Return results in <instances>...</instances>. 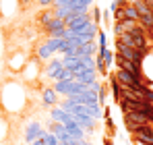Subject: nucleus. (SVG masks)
<instances>
[{
    "label": "nucleus",
    "mask_w": 153,
    "mask_h": 145,
    "mask_svg": "<svg viewBox=\"0 0 153 145\" xmlns=\"http://www.w3.org/2000/svg\"><path fill=\"white\" fill-rule=\"evenodd\" d=\"M75 81L85 83V85H91V83L97 81V72L93 71V69H85V71H81V72H76V75H75Z\"/></svg>",
    "instance_id": "obj_5"
},
{
    "label": "nucleus",
    "mask_w": 153,
    "mask_h": 145,
    "mask_svg": "<svg viewBox=\"0 0 153 145\" xmlns=\"http://www.w3.org/2000/svg\"><path fill=\"white\" fill-rule=\"evenodd\" d=\"M71 0H54V8H60V6H66Z\"/></svg>",
    "instance_id": "obj_22"
},
{
    "label": "nucleus",
    "mask_w": 153,
    "mask_h": 145,
    "mask_svg": "<svg viewBox=\"0 0 153 145\" xmlns=\"http://www.w3.org/2000/svg\"><path fill=\"white\" fill-rule=\"evenodd\" d=\"M114 33H116V35H122V33H124V23H122V21H116V25H114Z\"/></svg>",
    "instance_id": "obj_19"
},
{
    "label": "nucleus",
    "mask_w": 153,
    "mask_h": 145,
    "mask_svg": "<svg viewBox=\"0 0 153 145\" xmlns=\"http://www.w3.org/2000/svg\"><path fill=\"white\" fill-rule=\"evenodd\" d=\"M124 122H130V124H151V118L145 112H126Z\"/></svg>",
    "instance_id": "obj_4"
},
{
    "label": "nucleus",
    "mask_w": 153,
    "mask_h": 145,
    "mask_svg": "<svg viewBox=\"0 0 153 145\" xmlns=\"http://www.w3.org/2000/svg\"><path fill=\"white\" fill-rule=\"evenodd\" d=\"M100 58H103L105 67H112V62H114V54L108 48H100Z\"/></svg>",
    "instance_id": "obj_15"
},
{
    "label": "nucleus",
    "mask_w": 153,
    "mask_h": 145,
    "mask_svg": "<svg viewBox=\"0 0 153 145\" xmlns=\"http://www.w3.org/2000/svg\"><path fill=\"white\" fill-rule=\"evenodd\" d=\"M37 139H42V124H39V122H31V124L27 126L25 141L27 143H33V141H37Z\"/></svg>",
    "instance_id": "obj_7"
},
{
    "label": "nucleus",
    "mask_w": 153,
    "mask_h": 145,
    "mask_svg": "<svg viewBox=\"0 0 153 145\" xmlns=\"http://www.w3.org/2000/svg\"><path fill=\"white\" fill-rule=\"evenodd\" d=\"M110 87H112V93H114V99L116 102H120V97H122V85L116 81V77L112 75L110 77Z\"/></svg>",
    "instance_id": "obj_13"
},
{
    "label": "nucleus",
    "mask_w": 153,
    "mask_h": 145,
    "mask_svg": "<svg viewBox=\"0 0 153 145\" xmlns=\"http://www.w3.org/2000/svg\"><path fill=\"white\" fill-rule=\"evenodd\" d=\"M95 69L100 71V75H108V67H105L103 58H100V56H97V60H95Z\"/></svg>",
    "instance_id": "obj_18"
},
{
    "label": "nucleus",
    "mask_w": 153,
    "mask_h": 145,
    "mask_svg": "<svg viewBox=\"0 0 153 145\" xmlns=\"http://www.w3.org/2000/svg\"><path fill=\"white\" fill-rule=\"evenodd\" d=\"M29 145H44V141H42V139H37V141H33V143H29Z\"/></svg>",
    "instance_id": "obj_24"
},
{
    "label": "nucleus",
    "mask_w": 153,
    "mask_h": 145,
    "mask_svg": "<svg viewBox=\"0 0 153 145\" xmlns=\"http://www.w3.org/2000/svg\"><path fill=\"white\" fill-rule=\"evenodd\" d=\"M116 64H118V69H122V71H126L128 75H132L137 81L145 83V81H143V71H141V64H134V62H130V60H124V58H122V56H118V54H116Z\"/></svg>",
    "instance_id": "obj_2"
},
{
    "label": "nucleus",
    "mask_w": 153,
    "mask_h": 145,
    "mask_svg": "<svg viewBox=\"0 0 153 145\" xmlns=\"http://www.w3.org/2000/svg\"><path fill=\"white\" fill-rule=\"evenodd\" d=\"M52 54H54V52H52L46 44H39V48H37V56H39V60H50Z\"/></svg>",
    "instance_id": "obj_14"
},
{
    "label": "nucleus",
    "mask_w": 153,
    "mask_h": 145,
    "mask_svg": "<svg viewBox=\"0 0 153 145\" xmlns=\"http://www.w3.org/2000/svg\"><path fill=\"white\" fill-rule=\"evenodd\" d=\"M64 129H66V133L71 135V139H75V141H85V131L79 126V124H75V122H66L64 124Z\"/></svg>",
    "instance_id": "obj_6"
},
{
    "label": "nucleus",
    "mask_w": 153,
    "mask_h": 145,
    "mask_svg": "<svg viewBox=\"0 0 153 145\" xmlns=\"http://www.w3.org/2000/svg\"><path fill=\"white\" fill-rule=\"evenodd\" d=\"M39 2V6H50V4H54V0H37Z\"/></svg>",
    "instance_id": "obj_23"
},
{
    "label": "nucleus",
    "mask_w": 153,
    "mask_h": 145,
    "mask_svg": "<svg viewBox=\"0 0 153 145\" xmlns=\"http://www.w3.org/2000/svg\"><path fill=\"white\" fill-rule=\"evenodd\" d=\"M95 25H100V21H102V10L100 8H93V19H91Z\"/></svg>",
    "instance_id": "obj_20"
},
{
    "label": "nucleus",
    "mask_w": 153,
    "mask_h": 145,
    "mask_svg": "<svg viewBox=\"0 0 153 145\" xmlns=\"http://www.w3.org/2000/svg\"><path fill=\"white\" fill-rule=\"evenodd\" d=\"M21 2H23V4H27V2H29V0H21Z\"/></svg>",
    "instance_id": "obj_27"
},
{
    "label": "nucleus",
    "mask_w": 153,
    "mask_h": 145,
    "mask_svg": "<svg viewBox=\"0 0 153 145\" xmlns=\"http://www.w3.org/2000/svg\"><path fill=\"white\" fill-rule=\"evenodd\" d=\"M97 37H100V46L97 48H105V33L103 31H97Z\"/></svg>",
    "instance_id": "obj_21"
},
{
    "label": "nucleus",
    "mask_w": 153,
    "mask_h": 145,
    "mask_svg": "<svg viewBox=\"0 0 153 145\" xmlns=\"http://www.w3.org/2000/svg\"><path fill=\"white\" fill-rule=\"evenodd\" d=\"M103 145H114V143H112L110 139H103Z\"/></svg>",
    "instance_id": "obj_25"
},
{
    "label": "nucleus",
    "mask_w": 153,
    "mask_h": 145,
    "mask_svg": "<svg viewBox=\"0 0 153 145\" xmlns=\"http://www.w3.org/2000/svg\"><path fill=\"white\" fill-rule=\"evenodd\" d=\"M73 122H75V124H79L83 131H87V129H89V131H93V129H95V118H91V116L75 114V116H73Z\"/></svg>",
    "instance_id": "obj_9"
},
{
    "label": "nucleus",
    "mask_w": 153,
    "mask_h": 145,
    "mask_svg": "<svg viewBox=\"0 0 153 145\" xmlns=\"http://www.w3.org/2000/svg\"><path fill=\"white\" fill-rule=\"evenodd\" d=\"M52 120L60 122V124H66V122L73 120V116H71L68 112H64L62 108H52Z\"/></svg>",
    "instance_id": "obj_10"
},
{
    "label": "nucleus",
    "mask_w": 153,
    "mask_h": 145,
    "mask_svg": "<svg viewBox=\"0 0 153 145\" xmlns=\"http://www.w3.org/2000/svg\"><path fill=\"white\" fill-rule=\"evenodd\" d=\"M54 19H56V15H54V10H48V13H44V15L39 17V23H42L44 27H46V25L50 23V21H54Z\"/></svg>",
    "instance_id": "obj_17"
},
{
    "label": "nucleus",
    "mask_w": 153,
    "mask_h": 145,
    "mask_svg": "<svg viewBox=\"0 0 153 145\" xmlns=\"http://www.w3.org/2000/svg\"><path fill=\"white\" fill-rule=\"evenodd\" d=\"M60 29H66V25H64L62 19H54V21H50V23L46 25V31H48L50 35H54V33L60 31Z\"/></svg>",
    "instance_id": "obj_12"
},
{
    "label": "nucleus",
    "mask_w": 153,
    "mask_h": 145,
    "mask_svg": "<svg viewBox=\"0 0 153 145\" xmlns=\"http://www.w3.org/2000/svg\"><path fill=\"white\" fill-rule=\"evenodd\" d=\"M89 21H91V17H89V15H73V17L64 19V25H66V29H68V31H75V29H79V27L87 25Z\"/></svg>",
    "instance_id": "obj_3"
},
{
    "label": "nucleus",
    "mask_w": 153,
    "mask_h": 145,
    "mask_svg": "<svg viewBox=\"0 0 153 145\" xmlns=\"http://www.w3.org/2000/svg\"><path fill=\"white\" fill-rule=\"evenodd\" d=\"M46 46L52 50V52H66L68 50V42L64 37H50L46 42Z\"/></svg>",
    "instance_id": "obj_8"
},
{
    "label": "nucleus",
    "mask_w": 153,
    "mask_h": 145,
    "mask_svg": "<svg viewBox=\"0 0 153 145\" xmlns=\"http://www.w3.org/2000/svg\"><path fill=\"white\" fill-rule=\"evenodd\" d=\"M122 21H134V23H139V13H137V8L132 6V4H126L124 8H122Z\"/></svg>",
    "instance_id": "obj_11"
},
{
    "label": "nucleus",
    "mask_w": 153,
    "mask_h": 145,
    "mask_svg": "<svg viewBox=\"0 0 153 145\" xmlns=\"http://www.w3.org/2000/svg\"><path fill=\"white\" fill-rule=\"evenodd\" d=\"M81 145H91V143H87V141H81Z\"/></svg>",
    "instance_id": "obj_26"
},
{
    "label": "nucleus",
    "mask_w": 153,
    "mask_h": 145,
    "mask_svg": "<svg viewBox=\"0 0 153 145\" xmlns=\"http://www.w3.org/2000/svg\"><path fill=\"white\" fill-rule=\"evenodd\" d=\"M44 104L46 106H54L56 104V91L54 89H44Z\"/></svg>",
    "instance_id": "obj_16"
},
{
    "label": "nucleus",
    "mask_w": 153,
    "mask_h": 145,
    "mask_svg": "<svg viewBox=\"0 0 153 145\" xmlns=\"http://www.w3.org/2000/svg\"><path fill=\"white\" fill-rule=\"evenodd\" d=\"M116 54L118 56H122L124 60H130V62H134V64H141L143 62V58L147 56V52L145 50H134V48H128V46H124L120 40H116Z\"/></svg>",
    "instance_id": "obj_1"
}]
</instances>
